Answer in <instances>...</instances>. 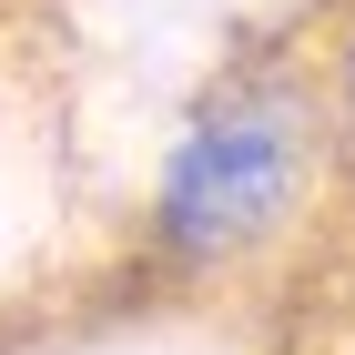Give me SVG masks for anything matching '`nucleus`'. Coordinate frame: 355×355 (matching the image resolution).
Masks as SVG:
<instances>
[{"mask_svg": "<svg viewBox=\"0 0 355 355\" xmlns=\"http://www.w3.org/2000/svg\"><path fill=\"white\" fill-rule=\"evenodd\" d=\"M335 122L304 61H244L183 112V132L153 163L142 244L173 284H223L284 254L335 183Z\"/></svg>", "mask_w": 355, "mask_h": 355, "instance_id": "1", "label": "nucleus"}, {"mask_svg": "<svg viewBox=\"0 0 355 355\" xmlns=\"http://www.w3.org/2000/svg\"><path fill=\"white\" fill-rule=\"evenodd\" d=\"M315 92H325V122H335V163L355 173V10L325 31V51H315Z\"/></svg>", "mask_w": 355, "mask_h": 355, "instance_id": "2", "label": "nucleus"}]
</instances>
